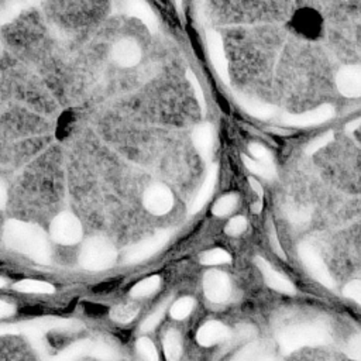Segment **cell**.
<instances>
[{"mask_svg": "<svg viewBox=\"0 0 361 361\" xmlns=\"http://www.w3.org/2000/svg\"><path fill=\"white\" fill-rule=\"evenodd\" d=\"M336 85L342 95L346 97L361 96V67L349 65L339 71L336 77Z\"/></svg>", "mask_w": 361, "mask_h": 361, "instance_id": "obj_12", "label": "cell"}, {"mask_svg": "<svg viewBox=\"0 0 361 361\" xmlns=\"http://www.w3.org/2000/svg\"><path fill=\"white\" fill-rule=\"evenodd\" d=\"M270 242H271V246H273V250L277 253V255H280L282 260L286 258L281 244H280V240H278V236H277V232H275V228H274V224L273 222L270 220Z\"/></svg>", "mask_w": 361, "mask_h": 361, "instance_id": "obj_41", "label": "cell"}, {"mask_svg": "<svg viewBox=\"0 0 361 361\" xmlns=\"http://www.w3.org/2000/svg\"><path fill=\"white\" fill-rule=\"evenodd\" d=\"M250 153L254 158H257L258 161L261 162H267V164H273L274 161V157L273 154L270 153L269 148H266L264 146H261V144H251L250 146Z\"/></svg>", "mask_w": 361, "mask_h": 361, "instance_id": "obj_38", "label": "cell"}, {"mask_svg": "<svg viewBox=\"0 0 361 361\" xmlns=\"http://www.w3.org/2000/svg\"><path fill=\"white\" fill-rule=\"evenodd\" d=\"M92 357L96 358H101V360H113L117 357V354L115 353V350L105 344V343H99V342H93V347H92Z\"/></svg>", "mask_w": 361, "mask_h": 361, "instance_id": "obj_36", "label": "cell"}, {"mask_svg": "<svg viewBox=\"0 0 361 361\" xmlns=\"http://www.w3.org/2000/svg\"><path fill=\"white\" fill-rule=\"evenodd\" d=\"M208 50H209V55L212 59L213 67L217 72V75L220 77V79L224 84L231 82V75H228V62L226 58V52L223 48V41L222 37L217 35L216 31H208Z\"/></svg>", "mask_w": 361, "mask_h": 361, "instance_id": "obj_11", "label": "cell"}, {"mask_svg": "<svg viewBox=\"0 0 361 361\" xmlns=\"http://www.w3.org/2000/svg\"><path fill=\"white\" fill-rule=\"evenodd\" d=\"M298 254L304 262V266L306 270L311 273V275L323 286L326 288H333L335 286V280L329 273V269L326 267L324 261L319 255L318 250L309 244V243H301L298 246Z\"/></svg>", "mask_w": 361, "mask_h": 361, "instance_id": "obj_7", "label": "cell"}, {"mask_svg": "<svg viewBox=\"0 0 361 361\" xmlns=\"http://www.w3.org/2000/svg\"><path fill=\"white\" fill-rule=\"evenodd\" d=\"M284 213L295 226H304L312 219V208L308 205H285Z\"/></svg>", "mask_w": 361, "mask_h": 361, "instance_id": "obj_21", "label": "cell"}, {"mask_svg": "<svg viewBox=\"0 0 361 361\" xmlns=\"http://www.w3.org/2000/svg\"><path fill=\"white\" fill-rule=\"evenodd\" d=\"M51 236L52 239L65 246L77 244L82 239V226L77 216L72 213L64 212L58 215L51 223Z\"/></svg>", "mask_w": 361, "mask_h": 361, "instance_id": "obj_5", "label": "cell"}, {"mask_svg": "<svg viewBox=\"0 0 361 361\" xmlns=\"http://www.w3.org/2000/svg\"><path fill=\"white\" fill-rule=\"evenodd\" d=\"M130 6H131V13L137 16L139 19H142L147 24L150 31H153V32L157 31V26H158L157 19L154 17L153 12L150 10V8L146 3H143L142 0H133Z\"/></svg>", "mask_w": 361, "mask_h": 361, "instance_id": "obj_27", "label": "cell"}, {"mask_svg": "<svg viewBox=\"0 0 361 361\" xmlns=\"http://www.w3.org/2000/svg\"><path fill=\"white\" fill-rule=\"evenodd\" d=\"M186 79H188V82L191 84V86H192V89H193V92H195V97H196V101H198V104H199L201 112L205 115V113H206V101H205V93H204V90H202V86H201V84H199L198 78L195 77V74H193L191 70H188V71H186Z\"/></svg>", "mask_w": 361, "mask_h": 361, "instance_id": "obj_33", "label": "cell"}, {"mask_svg": "<svg viewBox=\"0 0 361 361\" xmlns=\"http://www.w3.org/2000/svg\"><path fill=\"white\" fill-rule=\"evenodd\" d=\"M246 227H247V220H246V217H243V216H236V217H233L231 222L227 223V226H226V228H224V232H226V235H228V236L236 237V236H240V235L246 231Z\"/></svg>", "mask_w": 361, "mask_h": 361, "instance_id": "obj_35", "label": "cell"}, {"mask_svg": "<svg viewBox=\"0 0 361 361\" xmlns=\"http://www.w3.org/2000/svg\"><path fill=\"white\" fill-rule=\"evenodd\" d=\"M193 306H195V301L192 298H189V297L181 298L175 304H173V306H171V316L174 319H177V320L185 319V318H188L192 313Z\"/></svg>", "mask_w": 361, "mask_h": 361, "instance_id": "obj_32", "label": "cell"}, {"mask_svg": "<svg viewBox=\"0 0 361 361\" xmlns=\"http://www.w3.org/2000/svg\"><path fill=\"white\" fill-rule=\"evenodd\" d=\"M255 264L258 267V270L261 271L262 277H264V281L266 284L278 291V292H282V293H288V295H293L295 293V286L293 284L285 278L282 274L277 273L271 266H270V262H267L264 258H261V257H257L255 258Z\"/></svg>", "mask_w": 361, "mask_h": 361, "instance_id": "obj_13", "label": "cell"}, {"mask_svg": "<svg viewBox=\"0 0 361 361\" xmlns=\"http://www.w3.org/2000/svg\"><path fill=\"white\" fill-rule=\"evenodd\" d=\"M227 333H228V329L223 323L211 320L201 327L198 335H196V340H198V343L201 346L211 347L217 343H222L226 339Z\"/></svg>", "mask_w": 361, "mask_h": 361, "instance_id": "obj_15", "label": "cell"}, {"mask_svg": "<svg viewBox=\"0 0 361 361\" xmlns=\"http://www.w3.org/2000/svg\"><path fill=\"white\" fill-rule=\"evenodd\" d=\"M347 355L353 360H361V335L354 336L347 346Z\"/></svg>", "mask_w": 361, "mask_h": 361, "instance_id": "obj_40", "label": "cell"}, {"mask_svg": "<svg viewBox=\"0 0 361 361\" xmlns=\"http://www.w3.org/2000/svg\"><path fill=\"white\" fill-rule=\"evenodd\" d=\"M217 174H219V167L217 164H213V166L209 168L208 171V175L201 186V189L198 191V193H196L195 199L192 201L191 206H189V213L191 215H195L198 213L205 205L206 202L209 201V198L212 196L213 191H215V186H216V181H217Z\"/></svg>", "mask_w": 361, "mask_h": 361, "instance_id": "obj_14", "label": "cell"}, {"mask_svg": "<svg viewBox=\"0 0 361 361\" xmlns=\"http://www.w3.org/2000/svg\"><path fill=\"white\" fill-rule=\"evenodd\" d=\"M14 311H16V308H14L13 304L5 302V301H0V319L12 316V315L14 313Z\"/></svg>", "mask_w": 361, "mask_h": 361, "instance_id": "obj_43", "label": "cell"}, {"mask_svg": "<svg viewBox=\"0 0 361 361\" xmlns=\"http://www.w3.org/2000/svg\"><path fill=\"white\" fill-rule=\"evenodd\" d=\"M143 202L150 213L162 216L173 209L174 195L168 186L162 184H154L146 191Z\"/></svg>", "mask_w": 361, "mask_h": 361, "instance_id": "obj_8", "label": "cell"}, {"mask_svg": "<svg viewBox=\"0 0 361 361\" xmlns=\"http://www.w3.org/2000/svg\"><path fill=\"white\" fill-rule=\"evenodd\" d=\"M137 313H139V308L133 304L117 305L112 309L110 318L117 323H128L137 316Z\"/></svg>", "mask_w": 361, "mask_h": 361, "instance_id": "obj_29", "label": "cell"}, {"mask_svg": "<svg viewBox=\"0 0 361 361\" xmlns=\"http://www.w3.org/2000/svg\"><path fill=\"white\" fill-rule=\"evenodd\" d=\"M248 182H250V186L253 188V191L260 196V199H262V188H261L260 182L255 181L254 178H248Z\"/></svg>", "mask_w": 361, "mask_h": 361, "instance_id": "obj_46", "label": "cell"}, {"mask_svg": "<svg viewBox=\"0 0 361 361\" xmlns=\"http://www.w3.org/2000/svg\"><path fill=\"white\" fill-rule=\"evenodd\" d=\"M171 235V231H159L154 236L128 247L124 253V261L127 264H137V262L150 258L170 242Z\"/></svg>", "mask_w": 361, "mask_h": 361, "instance_id": "obj_6", "label": "cell"}, {"mask_svg": "<svg viewBox=\"0 0 361 361\" xmlns=\"http://www.w3.org/2000/svg\"><path fill=\"white\" fill-rule=\"evenodd\" d=\"M164 351H166V357L171 361H175L181 357L182 344H181V336L177 331H168L166 338H164Z\"/></svg>", "mask_w": 361, "mask_h": 361, "instance_id": "obj_26", "label": "cell"}, {"mask_svg": "<svg viewBox=\"0 0 361 361\" xmlns=\"http://www.w3.org/2000/svg\"><path fill=\"white\" fill-rule=\"evenodd\" d=\"M192 142L196 148V151L199 153V155L204 159H209L212 155V148H213V128L211 124L205 123L198 127H195L192 133Z\"/></svg>", "mask_w": 361, "mask_h": 361, "instance_id": "obj_18", "label": "cell"}, {"mask_svg": "<svg viewBox=\"0 0 361 361\" xmlns=\"http://www.w3.org/2000/svg\"><path fill=\"white\" fill-rule=\"evenodd\" d=\"M333 136H335L333 131H327V133L316 137L313 142H311V143L308 144V147H306V154H308V155H312V154L318 153L320 148L326 147L331 142H333Z\"/></svg>", "mask_w": 361, "mask_h": 361, "instance_id": "obj_37", "label": "cell"}, {"mask_svg": "<svg viewBox=\"0 0 361 361\" xmlns=\"http://www.w3.org/2000/svg\"><path fill=\"white\" fill-rule=\"evenodd\" d=\"M170 302H171V298H167L166 301H164V302L143 322V324H142V331H143V332H150V331L155 329V327L158 326V323L161 322L164 313H166L167 306L170 305Z\"/></svg>", "mask_w": 361, "mask_h": 361, "instance_id": "obj_31", "label": "cell"}, {"mask_svg": "<svg viewBox=\"0 0 361 361\" xmlns=\"http://www.w3.org/2000/svg\"><path fill=\"white\" fill-rule=\"evenodd\" d=\"M237 204H239V196L236 193H228V195H224L223 198H220L215 204L212 212H213L215 216L223 217V216H226L228 213H232L236 209Z\"/></svg>", "mask_w": 361, "mask_h": 361, "instance_id": "obj_28", "label": "cell"}, {"mask_svg": "<svg viewBox=\"0 0 361 361\" xmlns=\"http://www.w3.org/2000/svg\"><path fill=\"white\" fill-rule=\"evenodd\" d=\"M116 257V248L108 239L95 236L82 246L79 262L88 271H102L115 264Z\"/></svg>", "mask_w": 361, "mask_h": 361, "instance_id": "obj_4", "label": "cell"}, {"mask_svg": "<svg viewBox=\"0 0 361 361\" xmlns=\"http://www.w3.org/2000/svg\"><path fill=\"white\" fill-rule=\"evenodd\" d=\"M270 358H274L273 349L270 347V344L262 342H254V340L240 347L237 354L233 355V360H240V361H255V360H270Z\"/></svg>", "mask_w": 361, "mask_h": 361, "instance_id": "obj_19", "label": "cell"}, {"mask_svg": "<svg viewBox=\"0 0 361 361\" xmlns=\"http://www.w3.org/2000/svg\"><path fill=\"white\" fill-rule=\"evenodd\" d=\"M236 99L248 115H251L257 119L266 120V119H271L277 115V108L270 104L260 102V101L253 99V97H247V96H236Z\"/></svg>", "mask_w": 361, "mask_h": 361, "instance_id": "obj_20", "label": "cell"}, {"mask_svg": "<svg viewBox=\"0 0 361 361\" xmlns=\"http://www.w3.org/2000/svg\"><path fill=\"white\" fill-rule=\"evenodd\" d=\"M244 166L247 167L248 171H251L255 175H260L266 179H273L275 177V167L274 164H267V162H261L258 159H253L247 155H242Z\"/></svg>", "mask_w": 361, "mask_h": 361, "instance_id": "obj_24", "label": "cell"}, {"mask_svg": "<svg viewBox=\"0 0 361 361\" xmlns=\"http://www.w3.org/2000/svg\"><path fill=\"white\" fill-rule=\"evenodd\" d=\"M251 211H253L254 213H260V212H261V199H260L258 202H254V204H253Z\"/></svg>", "mask_w": 361, "mask_h": 361, "instance_id": "obj_47", "label": "cell"}, {"mask_svg": "<svg viewBox=\"0 0 361 361\" xmlns=\"http://www.w3.org/2000/svg\"><path fill=\"white\" fill-rule=\"evenodd\" d=\"M255 335H257V331H255L254 326H250V324L237 326L235 331H232V332L228 331L226 339L222 342L223 343V351L227 353V351L235 350V349H240L242 346L254 340Z\"/></svg>", "mask_w": 361, "mask_h": 361, "instance_id": "obj_17", "label": "cell"}, {"mask_svg": "<svg viewBox=\"0 0 361 361\" xmlns=\"http://www.w3.org/2000/svg\"><path fill=\"white\" fill-rule=\"evenodd\" d=\"M277 342L282 353L288 354L302 347L329 344L332 335L323 322H309L285 327L277 335Z\"/></svg>", "mask_w": 361, "mask_h": 361, "instance_id": "obj_2", "label": "cell"}, {"mask_svg": "<svg viewBox=\"0 0 361 361\" xmlns=\"http://www.w3.org/2000/svg\"><path fill=\"white\" fill-rule=\"evenodd\" d=\"M113 57L121 67H135L142 58V51L137 43L133 40H123L116 44L113 50Z\"/></svg>", "mask_w": 361, "mask_h": 361, "instance_id": "obj_16", "label": "cell"}, {"mask_svg": "<svg viewBox=\"0 0 361 361\" xmlns=\"http://www.w3.org/2000/svg\"><path fill=\"white\" fill-rule=\"evenodd\" d=\"M137 351L146 360H150V361H157L158 360L157 349H155L154 343L150 339H147V338L139 339V342H137Z\"/></svg>", "mask_w": 361, "mask_h": 361, "instance_id": "obj_34", "label": "cell"}, {"mask_svg": "<svg viewBox=\"0 0 361 361\" xmlns=\"http://www.w3.org/2000/svg\"><path fill=\"white\" fill-rule=\"evenodd\" d=\"M5 284H6V282H5V280H3V278H0V288H3V286H5Z\"/></svg>", "mask_w": 361, "mask_h": 361, "instance_id": "obj_49", "label": "cell"}, {"mask_svg": "<svg viewBox=\"0 0 361 361\" xmlns=\"http://www.w3.org/2000/svg\"><path fill=\"white\" fill-rule=\"evenodd\" d=\"M92 347L93 342L90 340H82L71 344L65 350H62L58 355H55V360H64V361H70V360H78L85 355L92 354Z\"/></svg>", "mask_w": 361, "mask_h": 361, "instance_id": "obj_22", "label": "cell"}, {"mask_svg": "<svg viewBox=\"0 0 361 361\" xmlns=\"http://www.w3.org/2000/svg\"><path fill=\"white\" fill-rule=\"evenodd\" d=\"M204 291L209 301L215 304H222L231 297V280L222 271H208L204 277Z\"/></svg>", "mask_w": 361, "mask_h": 361, "instance_id": "obj_9", "label": "cell"}, {"mask_svg": "<svg viewBox=\"0 0 361 361\" xmlns=\"http://www.w3.org/2000/svg\"><path fill=\"white\" fill-rule=\"evenodd\" d=\"M344 297L358 302L361 305V281H351L343 289Z\"/></svg>", "mask_w": 361, "mask_h": 361, "instance_id": "obj_39", "label": "cell"}, {"mask_svg": "<svg viewBox=\"0 0 361 361\" xmlns=\"http://www.w3.org/2000/svg\"><path fill=\"white\" fill-rule=\"evenodd\" d=\"M161 285V278L158 275L148 277L139 284H136L133 288H131V297L135 298H143V297H150L155 291H158Z\"/></svg>", "mask_w": 361, "mask_h": 361, "instance_id": "obj_25", "label": "cell"}, {"mask_svg": "<svg viewBox=\"0 0 361 361\" xmlns=\"http://www.w3.org/2000/svg\"><path fill=\"white\" fill-rule=\"evenodd\" d=\"M3 239L10 250L21 253L40 264H48L51 260V248L46 233L36 224L9 220L5 226Z\"/></svg>", "mask_w": 361, "mask_h": 361, "instance_id": "obj_1", "label": "cell"}, {"mask_svg": "<svg viewBox=\"0 0 361 361\" xmlns=\"http://www.w3.org/2000/svg\"><path fill=\"white\" fill-rule=\"evenodd\" d=\"M13 288L23 293H41V295H51L55 291L54 285H51L50 282L37 281V280H21L16 282Z\"/></svg>", "mask_w": 361, "mask_h": 361, "instance_id": "obj_23", "label": "cell"}, {"mask_svg": "<svg viewBox=\"0 0 361 361\" xmlns=\"http://www.w3.org/2000/svg\"><path fill=\"white\" fill-rule=\"evenodd\" d=\"M19 323L17 324H0V336H9V335H19Z\"/></svg>", "mask_w": 361, "mask_h": 361, "instance_id": "obj_42", "label": "cell"}, {"mask_svg": "<svg viewBox=\"0 0 361 361\" xmlns=\"http://www.w3.org/2000/svg\"><path fill=\"white\" fill-rule=\"evenodd\" d=\"M232 261L231 254L222 248H213L201 255V262L204 266H220V264H227V262Z\"/></svg>", "mask_w": 361, "mask_h": 361, "instance_id": "obj_30", "label": "cell"}, {"mask_svg": "<svg viewBox=\"0 0 361 361\" xmlns=\"http://www.w3.org/2000/svg\"><path fill=\"white\" fill-rule=\"evenodd\" d=\"M6 202H8V189L5 182L0 179V208H5Z\"/></svg>", "mask_w": 361, "mask_h": 361, "instance_id": "obj_44", "label": "cell"}, {"mask_svg": "<svg viewBox=\"0 0 361 361\" xmlns=\"http://www.w3.org/2000/svg\"><path fill=\"white\" fill-rule=\"evenodd\" d=\"M20 333L26 335L39 351L47 350L44 335L48 332H78L82 329V323L72 319L59 318H39L19 323Z\"/></svg>", "mask_w": 361, "mask_h": 361, "instance_id": "obj_3", "label": "cell"}, {"mask_svg": "<svg viewBox=\"0 0 361 361\" xmlns=\"http://www.w3.org/2000/svg\"><path fill=\"white\" fill-rule=\"evenodd\" d=\"M360 127H361V117L353 120V121H349L346 124V131H347V133H353V131H355Z\"/></svg>", "mask_w": 361, "mask_h": 361, "instance_id": "obj_45", "label": "cell"}, {"mask_svg": "<svg viewBox=\"0 0 361 361\" xmlns=\"http://www.w3.org/2000/svg\"><path fill=\"white\" fill-rule=\"evenodd\" d=\"M335 117V108L331 105H322L313 110L301 113V115H284L281 121L291 127H308L324 123Z\"/></svg>", "mask_w": 361, "mask_h": 361, "instance_id": "obj_10", "label": "cell"}, {"mask_svg": "<svg viewBox=\"0 0 361 361\" xmlns=\"http://www.w3.org/2000/svg\"><path fill=\"white\" fill-rule=\"evenodd\" d=\"M175 5H177V9L178 12L182 13V0H175Z\"/></svg>", "mask_w": 361, "mask_h": 361, "instance_id": "obj_48", "label": "cell"}]
</instances>
